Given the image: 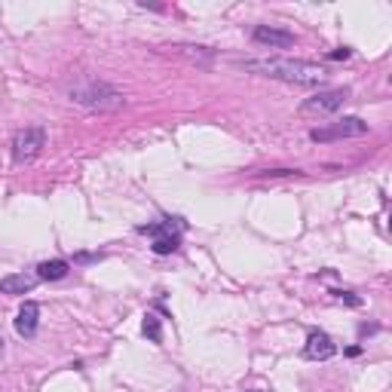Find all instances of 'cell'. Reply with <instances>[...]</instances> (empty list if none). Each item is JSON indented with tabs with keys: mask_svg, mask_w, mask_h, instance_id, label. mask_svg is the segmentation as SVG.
I'll return each instance as SVG.
<instances>
[{
	"mask_svg": "<svg viewBox=\"0 0 392 392\" xmlns=\"http://www.w3.org/2000/svg\"><path fill=\"white\" fill-rule=\"evenodd\" d=\"M242 68L260 77H273L285 83H301V86H322L328 80V71L316 62H301V59H251L242 62Z\"/></svg>",
	"mask_w": 392,
	"mask_h": 392,
	"instance_id": "6da1fadb",
	"label": "cell"
},
{
	"mask_svg": "<svg viewBox=\"0 0 392 392\" xmlns=\"http://www.w3.org/2000/svg\"><path fill=\"white\" fill-rule=\"evenodd\" d=\"M68 98L74 101V105L89 108V110H114V108H120L126 101L120 89L108 86V83H101L96 77H89V80L77 83V86H71L68 89Z\"/></svg>",
	"mask_w": 392,
	"mask_h": 392,
	"instance_id": "7a4b0ae2",
	"label": "cell"
},
{
	"mask_svg": "<svg viewBox=\"0 0 392 392\" xmlns=\"http://www.w3.org/2000/svg\"><path fill=\"white\" fill-rule=\"evenodd\" d=\"M138 233L154 236V255H172L181 248V221L178 218H166L160 224H142Z\"/></svg>",
	"mask_w": 392,
	"mask_h": 392,
	"instance_id": "3957f363",
	"label": "cell"
},
{
	"mask_svg": "<svg viewBox=\"0 0 392 392\" xmlns=\"http://www.w3.org/2000/svg\"><path fill=\"white\" fill-rule=\"evenodd\" d=\"M43 147H46V129L43 126H25L13 135V160L31 163L40 156Z\"/></svg>",
	"mask_w": 392,
	"mask_h": 392,
	"instance_id": "277c9868",
	"label": "cell"
},
{
	"mask_svg": "<svg viewBox=\"0 0 392 392\" xmlns=\"http://www.w3.org/2000/svg\"><path fill=\"white\" fill-rule=\"evenodd\" d=\"M347 98H350V89H322L301 105V117H328L334 110H340Z\"/></svg>",
	"mask_w": 392,
	"mask_h": 392,
	"instance_id": "5b68a950",
	"label": "cell"
},
{
	"mask_svg": "<svg viewBox=\"0 0 392 392\" xmlns=\"http://www.w3.org/2000/svg\"><path fill=\"white\" fill-rule=\"evenodd\" d=\"M368 132V123L359 117H343L338 123L325 126V129H313L310 138L313 142H338V138H359Z\"/></svg>",
	"mask_w": 392,
	"mask_h": 392,
	"instance_id": "8992f818",
	"label": "cell"
},
{
	"mask_svg": "<svg viewBox=\"0 0 392 392\" xmlns=\"http://www.w3.org/2000/svg\"><path fill=\"white\" fill-rule=\"evenodd\" d=\"M334 352H338V343H334L325 331H310V334H306V347H304L306 359L328 362V359H334Z\"/></svg>",
	"mask_w": 392,
	"mask_h": 392,
	"instance_id": "52a82bcc",
	"label": "cell"
},
{
	"mask_svg": "<svg viewBox=\"0 0 392 392\" xmlns=\"http://www.w3.org/2000/svg\"><path fill=\"white\" fill-rule=\"evenodd\" d=\"M251 37H255V43L270 46V50H288V46H294V34L292 31H282V28H270V25H258Z\"/></svg>",
	"mask_w": 392,
	"mask_h": 392,
	"instance_id": "ba28073f",
	"label": "cell"
},
{
	"mask_svg": "<svg viewBox=\"0 0 392 392\" xmlns=\"http://www.w3.org/2000/svg\"><path fill=\"white\" fill-rule=\"evenodd\" d=\"M37 325H40V306H37L34 301H25L22 310H18V316H16V334L18 338H34Z\"/></svg>",
	"mask_w": 392,
	"mask_h": 392,
	"instance_id": "9c48e42d",
	"label": "cell"
},
{
	"mask_svg": "<svg viewBox=\"0 0 392 392\" xmlns=\"http://www.w3.org/2000/svg\"><path fill=\"white\" fill-rule=\"evenodd\" d=\"M37 285V273H9L0 279V294H28Z\"/></svg>",
	"mask_w": 392,
	"mask_h": 392,
	"instance_id": "30bf717a",
	"label": "cell"
},
{
	"mask_svg": "<svg viewBox=\"0 0 392 392\" xmlns=\"http://www.w3.org/2000/svg\"><path fill=\"white\" fill-rule=\"evenodd\" d=\"M68 270H71L68 260H43V264H37V279L55 282V279H64V276H68Z\"/></svg>",
	"mask_w": 392,
	"mask_h": 392,
	"instance_id": "8fae6325",
	"label": "cell"
},
{
	"mask_svg": "<svg viewBox=\"0 0 392 392\" xmlns=\"http://www.w3.org/2000/svg\"><path fill=\"white\" fill-rule=\"evenodd\" d=\"M142 331H144V338L151 340V343H163V322L156 319L154 313H147V316H144V322H142Z\"/></svg>",
	"mask_w": 392,
	"mask_h": 392,
	"instance_id": "7c38bea8",
	"label": "cell"
},
{
	"mask_svg": "<svg viewBox=\"0 0 392 392\" xmlns=\"http://www.w3.org/2000/svg\"><path fill=\"white\" fill-rule=\"evenodd\" d=\"M334 294H338L340 297V301H347V304H352V306H359L362 301H359V297L356 294H352V292H334Z\"/></svg>",
	"mask_w": 392,
	"mask_h": 392,
	"instance_id": "4fadbf2b",
	"label": "cell"
},
{
	"mask_svg": "<svg viewBox=\"0 0 392 392\" xmlns=\"http://www.w3.org/2000/svg\"><path fill=\"white\" fill-rule=\"evenodd\" d=\"M0 356H4V338H0Z\"/></svg>",
	"mask_w": 392,
	"mask_h": 392,
	"instance_id": "5bb4252c",
	"label": "cell"
}]
</instances>
